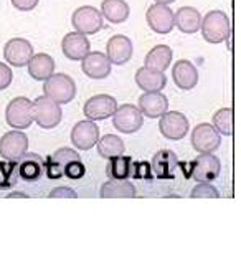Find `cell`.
<instances>
[{
	"mask_svg": "<svg viewBox=\"0 0 241 253\" xmlns=\"http://www.w3.org/2000/svg\"><path fill=\"white\" fill-rule=\"evenodd\" d=\"M12 80H13L12 68L7 63H2V61H0V91H3V89H7L10 86Z\"/></svg>",
	"mask_w": 241,
	"mask_h": 253,
	"instance_id": "36",
	"label": "cell"
},
{
	"mask_svg": "<svg viewBox=\"0 0 241 253\" xmlns=\"http://www.w3.org/2000/svg\"><path fill=\"white\" fill-rule=\"evenodd\" d=\"M155 3H164V5H170V3L177 2V0H154Z\"/></svg>",
	"mask_w": 241,
	"mask_h": 253,
	"instance_id": "40",
	"label": "cell"
},
{
	"mask_svg": "<svg viewBox=\"0 0 241 253\" xmlns=\"http://www.w3.org/2000/svg\"><path fill=\"white\" fill-rule=\"evenodd\" d=\"M84 174H86V167H84L81 159L71 162L65 170V177H68L71 180H79L81 177H84Z\"/></svg>",
	"mask_w": 241,
	"mask_h": 253,
	"instance_id": "34",
	"label": "cell"
},
{
	"mask_svg": "<svg viewBox=\"0 0 241 253\" xmlns=\"http://www.w3.org/2000/svg\"><path fill=\"white\" fill-rule=\"evenodd\" d=\"M126 151L124 141L116 134H106L98 141V154L104 159H112L116 156H122Z\"/></svg>",
	"mask_w": 241,
	"mask_h": 253,
	"instance_id": "30",
	"label": "cell"
},
{
	"mask_svg": "<svg viewBox=\"0 0 241 253\" xmlns=\"http://www.w3.org/2000/svg\"><path fill=\"white\" fill-rule=\"evenodd\" d=\"M190 141H192L193 149L197 152L207 154V152H213L218 149L221 137H220V132L213 127V124L202 123L193 127Z\"/></svg>",
	"mask_w": 241,
	"mask_h": 253,
	"instance_id": "10",
	"label": "cell"
},
{
	"mask_svg": "<svg viewBox=\"0 0 241 253\" xmlns=\"http://www.w3.org/2000/svg\"><path fill=\"white\" fill-rule=\"evenodd\" d=\"M43 93L45 96L51 98L58 104H68L76 96V84L71 76L65 73H53L48 80H45Z\"/></svg>",
	"mask_w": 241,
	"mask_h": 253,
	"instance_id": "2",
	"label": "cell"
},
{
	"mask_svg": "<svg viewBox=\"0 0 241 253\" xmlns=\"http://www.w3.org/2000/svg\"><path fill=\"white\" fill-rule=\"evenodd\" d=\"M12 5L20 12H32L33 8H36L40 0H10Z\"/></svg>",
	"mask_w": 241,
	"mask_h": 253,
	"instance_id": "37",
	"label": "cell"
},
{
	"mask_svg": "<svg viewBox=\"0 0 241 253\" xmlns=\"http://www.w3.org/2000/svg\"><path fill=\"white\" fill-rule=\"evenodd\" d=\"M139 109L144 116L150 119L160 118L167 113L169 99L160 91H145L139 96Z\"/></svg>",
	"mask_w": 241,
	"mask_h": 253,
	"instance_id": "21",
	"label": "cell"
},
{
	"mask_svg": "<svg viewBox=\"0 0 241 253\" xmlns=\"http://www.w3.org/2000/svg\"><path fill=\"white\" fill-rule=\"evenodd\" d=\"M172 78L180 89H193L198 84V70L188 60H178L172 68Z\"/></svg>",
	"mask_w": 241,
	"mask_h": 253,
	"instance_id": "22",
	"label": "cell"
},
{
	"mask_svg": "<svg viewBox=\"0 0 241 253\" xmlns=\"http://www.w3.org/2000/svg\"><path fill=\"white\" fill-rule=\"evenodd\" d=\"M18 164L13 161H0V189H10L17 184Z\"/></svg>",
	"mask_w": 241,
	"mask_h": 253,
	"instance_id": "32",
	"label": "cell"
},
{
	"mask_svg": "<svg viewBox=\"0 0 241 253\" xmlns=\"http://www.w3.org/2000/svg\"><path fill=\"white\" fill-rule=\"evenodd\" d=\"M134 46H132L131 38L126 35H114L109 38L106 45V55L112 65H124L132 58Z\"/></svg>",
	"mask_w": 241,
	"mask_h": 253,
	"instance_id": "18",
	"label": "cell"
},
{
	"mask_svg": "<svg viewBox=\"0 0 241 253\" xmlns=\"http://www.w3.org/2000/svg\"><path fill=\"white\" fill-rule=\"evenodd\" d=\"M81 156L76 151H73L71 147H60L58 151H55L53 154L46 157L45 161V174L46 177L51 180L65 177V170L71 162L79 161Z\"/></svg>",
	"mask_w": 241,
	"mask_h": 253,
	"instance_id": "9",
	"label": "cell"
},
{
	"mask_svg": "<svg viewBox=\"0 0 241 253\" xmlns=\"http://www.w3.org/2000/svg\"><path fill=\"white\" fill-rule=\"evenodd\" d=\"M111 61L101 51H89L81 60L83 73L93 80H104L111 75Z\"/></svg>",
	"mask_w": 241,
	"mask_h": 253,
	"instance_id": "16",
	"label": "cell"
},
{
	"mask_svg": "<svg viewBox=\"0 0 241 253\" xmlns=\"http://www.w3.org/2000/svg\"><path fill=\"white\" fill-rule=\"evenodd\" d=\"M220 175V159L211 152L200 154L188 166L187 177L195 179L197 182H213Z\"/></svg>",
	"mask_w": 241,
	"mask_h": 253,
	"instance_id": "6",
	"label": "cell"
},
{
	"mask_svg": "<svg viewBox=\"0 0 241 253\" xmlns=\"http://www.w3.org/2000/svg\"><path fill=\"white\" fill-rule=\"evenodd\" d=\"M61 50L65 56L71 61H79L91 51V43H89L88 37L79 32H71L65 35L61 42Z\"/></svg>",
	"mask_w": 241,
	"mask_h": 253,
	"instance_id": "17",
	"label": "cell"
},
{
	"mask_svg": "<svg viewBox=\"0 0 241 253\" xmlns=\"http://www.w3.org/2000/svg\"><path fill=\"white\" fill-rule=\"evenodd\" d=\"M99 141V127L91 119L79 121L71 129V142L79 151H89Z\"/></svg>",
	"mask_w": 241,
	"mask_h": 253,
	"instance_id": "15",
	"label": "cell"
},
{
	"mask_svg": "<svg viewBox=\"0 0 241 253\" xmlns=\"http://www.w3.org/2000/svg\"><path fill=\"white\" fill-rule=\"evenodd\" d=\"M28 152V137L22 131H8L0 137V156L5 161L17 162Z\"/></svg>",
	"mask_w": 241,
	"mask_h": 253,
	"instance_id": "13",
	"label": "cell"
},
{
	"mask_svg": "<svg viewBox=\"0 0 241 253\" xmlns=\"http://www.w3.org/2000/svg\"><path fill=\"white\" fill-rule=\"evenodd\" d=\"M101 13L109 23H124L129 18L131 7L126 0H103Z\"/></svg>",
	"mask_w": 241,
	"mask_h": 253,
	"instance_id": "26",
	"label": "cell"
},
{
	"mask_svg": "<svg viewBox=\"0 0 241 253\" xmlns=\"http://www.w3.org/2000/svg\"><path fill=\"white\" fill-rule=\"evenodd\" d=\"M33 55H35L33 45L25 38H12L3 46V58H5L7 65L15 66V68L27 66Z\"/></svg>",
	"mask_w": 241,
	"mask_h": 253,
	"instance_id": "14",
	"label": "cell"
},
{
	"mask_svg": "<svg viewBox=\"0 0 241 253\" xmlns=\"http://www.w3.org/2000/svg\"><path fill=\"white\" fill-rule=\"evenodd\" d=\"M17 164L18 177L25 180V182H36L45 174V161L38 154H33V152H25L17 161Z\"/></svg>",
	"mask_w": 241,
	"mask_h": 253,
	"instance_id": "19",
	"label": "cell"
},
{
	"mask_svg": "<svg viewBox=\"0 0 241 253\" xmlns=\"http://www.w3.org/2000/svg\"><path fill=\"white\" fill-rule=\"evenodd\" d=\"M155 177L152 172L150 162H136V170H134V179H142V180H152Z\"/></svg>",
	"mask_w": 241,
	"mask_h": 253,
	"instance_id": "35",
	"label": "cell"
},
{
	"mask_svg": "<svg viewBox=\"0 0 241 253\" xmlns=\"http://www.w3.org/2000/svg\"><path fill=\"white\" fill-rule=\"evenodd\" d=\"M5 121L13 129H27L33 123V101L25 96L13 98L5 108Z\"/></svg>",
	"mask_w": 241,
	"mask_h": 253,
	"instance_id": "3",
	"label": "cell"
},
{
	"mask_svg": "<svg viewBox=\"0 0 241 253\" xmlns=\"http://www.w3.org/2000/svg\"><path fill=\"white\" fill-rule=\"evenodd\" d=\"M213 127L223 136H233V109L221 108L213 114Z\"/></svg>",
	"mask_w": 241,
	"mask_h": 253,
	"instance_id": "31",
	"label": "cell"
},
{
	"mask_svg": "<svg viewBox=\"0 0 241 253\" xmlns=\"http://www.w3.org/2000/svg\"><path fill=\"white\" fill-rule=\"evenodd\" d=\"M136 162L129 156H116L109 159V164L106 167V174L111 180H127L134 177Z\"/></svg>",
	"mask_w": 241,
	"mask_h": 253,
	"instance_id": "24",
	"label": "cell"
},
{
	"mask_svg": "<svg viewBox=\"0 0 241 253\" xmlns=\"http://www.w3.org/2000/svg\"><path fill=\"white\" fill-rule=\"evenodd\" d=\"M112 124L117 131L124 134H134L142 127L144 114L134 104H122V106H117L116 113L112 114Z\"/></svg>",
	"mask_w": 241,
	"mask_h": 253,
	"instance_id": "7",
	"label": "cell"
},
{
	"mask_svg": "<svg viewBox=\"0 0 241 253\" xmlns=\"http://www.w3.org/2000/svg\"><path fill=\"white\" fill-rule=\"evenodd\" d=\"M188 129V119L185 114L178 111H167L164 116H160L159 121V131L162 132L164 137L170 141H180L187 136Z\"/></svg>",
	"mask_w": 241,
	"mask_h": 253,
	"instance_id": "11",
	"label": "cell"
},
{
	"mask_svg": "<svg viewBox=\"0 0 241 253\" xmlns=\"http://www.w3.org/2000/svg\"><path fill=\"white\" fill-rule=\"evenodd\" d=\"M175 25L180 32L183 33H197L200 30V25H202V15L197 8L193 7H182L178 8L177 13H175Z\"/></svg>",
	"mask_w": 241,
	"mask_h": 253,
	"instance_id": "28",
	"label": "cell"
},
{
	"mask_svg": "<svg viewBox=\"0 0 241 253\" xmlns=\"http://www.w3.org/2000/svg\"><path fill=\"white\" fill-rule=\"evenodd\" d=\"M103 199H134L136 197V187L134 184L127 180H107L106 184L101 185Z\"/></svg>",
	"mask_w": 241,
	"mask_h": 253,
	"instance_id": "27",
	"label": "cell"
},
{
	"mask_svg": "<svg viewBox=\"0 0 241 253\" xmlns=\"http://www.w3.org/2000/svg\"><path fill=\"white\" fill-rule=\"evenodd\" d=\"M200 32L203 35V40L208 43H221L231 37V25L230 18L225 12L221 10H211L202 18Z\"/></svg>",
	"mask_w": 241,
	"mask_h": 253,
	"instance_id": "1",
	"label": "cell"
},
{
	"mask_svg": "<svg viewBox=\"0 0 241 253\" xmlns=\"http://www.w3.org/2000/svg\"><path fill=\"white\" fill-rule=\"evenodd\" d=\"M27 66H28V75L36 81L48 80L55 73V60L46 53L33 55Z\"/></svg>",
	"mask_w": 241,
	"mask_h": 253,
	"instance_id": "25",
	"label": "cell"
},
{
	"mask_svg": "<svg viewBox=\"0 0 241 253\" xmlns=\"http://www.w3.org/2000/svg\"><path fill=\"white\" fill-rule=\"evenodd\" d=\"M15 197H22V199H27L28 195L27 194H20V192H12L7 195V199H15Z\"/></svg>",
	"mask_w": 241,
	"mask_h": 253,
	"instance_id": "39",
	"label": "cell"
},
{
	"mask_svg": "<svg viewBox=\"0 0 241 253\" xmlns=\"http://www.w3.org/2000/svg\"><path fill=\"white\" fill-rule=\"evenodd\" d=\"M172 48L167 45H157L154 46L152 50L145 55L144 58V65L147 68H152V70H157V71H165L172 63Z\"/></svg>",
	"mask_w": 241,
	"mask_h": 253,
	"instance_id": "29",
	"label": "cell"
},
{
	"mask_svg": "<svg viewBox=\"0 0 241 253\" xmlns=\"http://www.w3.org/2000/svg\"><path fill=\"white\" fill-rule=\"evenodd\" d=\"M50 197L51 199H55V197H69V199H74V197H76V192H74L73 189H69V187H56V189H53V192L50 194Z\"/></svg>",
	"mask_w": 241,
	"mask_h": 253,
	"instance_id": "38",
	"label": "cell"
},
{
	"mask_svg": "<svg viewBox=\"0 0 241 253\" xmlns=\"http://www.w3.org/2000/svg\"><path fill=\"white\" fill-rule=\"evenodd\" d=\"M136 83L144 91H162L165 84H167V78H165L164 71H157L144 66V68L137 70Z\"/></svg>",
	"mask_w": 241,
	"mask_h": 253,
	"instance_id": "23",
	"label": "cell"
},
{
	"mask_svg": "<svg viewBox=\"0 0 241 253\" xmlns=\"http://www.w3.org/2000/svg\"><path fill=\"white\" fill-rule=\"evenodd\" d=\"M116 98H112L111 94H96V96H91L84 103L83 113L91 121H103V119L111 118L116 113Z\"/></svg>",
	"mask_w": 241,
	"mask_h": 253,
	"instance_id": "12",
	"label": "cell"
},
{
	"mask_svg": "<svg viewBox=\"0 0 241 253\" xmlns=\"http://www.w3.org/2000/svg\"><path fill=\"white\" fill-rule=\"evenodd\" d=\"M61 116H63L61 104L45 96V94L33 101V121L43 129H53L58 126Z\"/></svg>",
	"mask_w": 241,
	"mask_h": 253,
	"instance_id": "4",
	"label": "cell"
},
{
	"mask_svg": "<svg viewBox=\"0 0 241 253\" xmlns=\"http://www.w3.org/2000/svg\"><path fill=\"white\" fill-rule=\"evenodd\" d=\"M145 20H147V25L152 32L160 33V35H167L175 27V13L172 12V8L169 5L154 3L145 12Z\"/></svg>",
	"mask_w": 241,
	"mask_h": 253,
	"instance_id": "8",
	"label": "cell"
},
{
	"mask_svg": "<svg viewBox=\"0 0 241 253\" xmlns=\"http://www.w3.org/2000/svg\"><path fill=\"white\" fill-rule=\"evenodd\" d=\"M71 25L74 32H79L83 35H94L104 27V17L96 7L84 5L73 12Z\"/></svg>",
	"mask_w": 241,
	"mask_h": 253,
	"instance_id": "5",
	"label": "cell"
},
{
	"mask_svg": "<svg viewBox=\"0 0 241 253\" xmlns=\"http://www.w3.org/2000/svg\"><path fill=\"white\" fill-rule=\"evenodd\" d=\"M152 167V172L157 179H173L177 167H178V159L177 154L170 149H162L159 152H155L150 162Z\"/></svg>",
	"mask_w": 241,
	"mask_h": 253,
	"instance_id": "20",
	"label": "cell"
},
{
	"mask_svg": "<svg viewBox=\"0 0 241 253\" xmlns=\"http://www.w3.org/2000/svg\"><path fill=\"white\" fill-rule=\"evenodd\" d=\"M218 190H216L210 182H198V185L192 190V197L193 199H218Z\"/></svg>",
	"mask_w": 241,
	"mask_h": 253,
	"instance_id": "33",
	"label": "cell"
}]
</instances>
